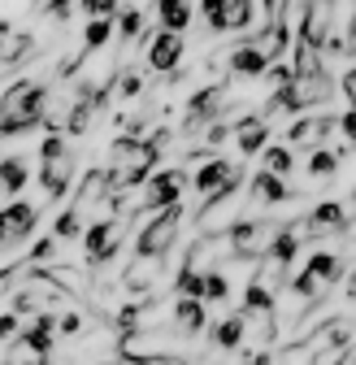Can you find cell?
Segmentation results:
<instances>
[{"label":"cell","instance_id":"7c38bea8","mask_svg":"<svg viewBox=\"0 0 356 365\" xmlns=\"http://www.w3.org/2000/svg\"><path fill=\"white\" fill-rule=\"evenodd\" d=\"M169 322H174V331L178 335H200L204 327H209V313H204V300H183L178 296L174 300V309H169Z\"/></svg>","mask_w":356,"mask_h":365},{"label":"cell","instance_id":"5bb4252c","mask_svg":"<svg viewBox=\"0 0 356 365\" xmlns=\"http://www.w3.org/2000/svg\"><path fill=\"white\" fill-rule=\"evenodd\" d=\"M157 22L169 35H183L196 22V5H192V0H157Z\"/></svg>","mask_w":356,"mask_h":365},{"label":"cell","instance_id":"ab89813d","mask_svg":"<svg viewBox=\"0 0 356 365\" xmlns=\"http://www.w3.org/2000/svg\"><path fill=\"white\" fill-rule=\"evenodd\" d=\"M9 43H14V26H9V22H0V61H5Z\"/></svg>","mask_w":356,"mask_h":365},{"label":"cell","instance_id":"d590c367","mask_svg":"<svg viewBox=\"0 0 356 365\" xmlns=\"http://www.w3.org/2000/svg\"><path fill=\"white\" fill-rule=\"evenodd\" d=\"M22 331H18V313H0V344H9V339H18Z\"/></svg>","mask_w":356,"mask_h":365},{"label":"cell","instance_id":"7a4b0ae2","mask_svg":"<svg viewBox=\"0 0 356 365\" xmlns=\"http://www.w3.org/2000/svg\"><path fill=\"white\" fill-rule=\"evenodd\" d=\"M161 148L152 140H130V135H117L109 144V178H113V192H126V187H144L152 178V165H157Z\"/></svg>","mask_w":356,"mask_h":365},{"label":"cell","instance_id":"d4e9b609","mask_svg":"<svg viewBox=\"0 0 356 365\" xmlns=\"http://www.w3.org/2000/svg\"><path fill=\"white\" fill-rule=\"evenodd\" d=\"M66 9H83L87 18H117V0H57L53 14H66Z\"/></svg>","mask_w":356,"mask_h":365},{"label":"cell","instance_id":"1f68e13d","mask_svg":"<svg viewBox=\"0 0 356 365\" xmlns=\"http://www.w3.org/2000/svg\"><path fill=\"white\" fill-rule=\"evenodd\" d=\"M113 22H117V35H122V39H135V35L144 31V14H140V9H122Z\"/></svg>","mask_w":356,"mask_h":365},{"label":"cell","instance_id":"f1b7e54d","mask_svg":"<svg viewBox=\"0 0 356 365\" xmlns=\"http://www.w3.org/2000/svg\"><path fill=\"white\" fill-rule=\"evenodd\" d=\"M308 174H313V178H335L339 174V153L313 148V153H308Z\"/></svg>","mask_w":356,"mask_h":365},{"label":"cell","instance_id":"4fadbf2b","mask_svg":"<svg viewBox=\"0 0 356 365\" xmlns=\"http://www.w3.org/2000/svg\"><path fill=\"white\" fill-rule=\"evenodd\" d=\"M248 192H252V200H261V205H287V200H295V192L287 187V178H278V174H270V170L252 174Z\"/></svg>","mask_w":356,"mask_h":365},{"label":"cell","instance_id":"ac0fdd59","mask_svg":"<svg viewBox=\"0 0 356 365\" xmlns=\"http://www.w3.org/2000/svg\"><path fill=\"white\" fill-rule=\"evenodd\" d=\"M252 43H256V48H261L265 57H270V61H278V57L287 53V43H291L287 18H278V22H265V26H261V35H256Z\"/></svg>","mask_w":356,"mask_h":365},{"label":"cell","instance_id":"d6a6232c","mask_svg":"<svg viewBox=\"0 0 356 365\" xmlns=\"http://www.w3.org/2000/svg\"><path fill=\"white\" fill-rule=\"evenodd\" d=\"M304 140H318V118H295L287 130V144H304Z\"/></svg>","mask_w":356,"mask_h":365},{"label":"cell","instance_id":"e575fe53","mask_svg":"<svg viewBox=\"0 0 356 365\" xmlns=\"http://www.w3.org/2000/svg\"><path fill=\"white\" fill-rule=\"evenodd\" d=\"M53 252H57V240H53V235L31 244V261H35V265H39V261H53Z\"/></svg>","mask_w":356,"mask_h":365},{"label":"cell","instance_id":"7bdbcfd3","mask_svg":"<svg viewBox=\"0 0 356 365\" xmlns=\"http://www.w3.org/2000/svg\"><path fill=\"white\" fill-rule=\"evenodd\" d=\"M35 365H53V361H35Z\"/></svg>","mask_w":356,"mask_h":365},{"label":"cell","instance_id":"30bf717a","mask_svg":"<svg viewBox=\"0 0 356 365\" xmlns=\"http://www.w3.org/2000/svg\"><path fill=\"white\" fill-rule=\"evenodd\" d=\"M18 339H22L26 352H35L39 361H48V352H53V344H57V317H53V313H35L31 327H26Z\"/></svg>","mask_w":356,"mask_h":365},{"label":"cell","instance_id":"484cf974","mask_svg":"<svg viewBox=\"0 0 356 365\" xmlns=\"http://www.w3.org/2000/svg\"><path fill=\"white\" fill-rule=\"evenodd\" d=\"M261 161H265V170L278 174V178H287V174L295 170V153H291V144H270V148L261 153Z\"/></svg>","mask_w":356,"mask_h":365},{"label":"cell","instance_id":"8d00e7d4","mask_svg":"<svg viewBox=\"0 0 356 365\" xmlns=\"http://www.w3.org/2000/svg\"><path fill=\"white\" fill-rule=\"evenodd\" d=\"M339 130H343V140L356 148V105H352L347 113H339Z\"/></svg>","mask_w":356,"mask_h":365},{"label":"cell","instance_id":"60d3db41","mask_svg":"<svg viewBox=\"0 0 356 365\" xmlns=\"http://www.w3.org/2000/svg\"><path fill=\"white\" fill-rule=\"evenodd\" d=\"M0 248H9V222H5V209H0Z\"/></svg>","mask_w":356,"mask_h":365},{"label":"cell","instance_id":"7402d4cb","mask_svg":"<svg viewBox=\"0 0 356 365\" xmlns=\"http://www.w3.org/2000/svg\"><path fill=\"white\" fill-rule=\"evenodd\" d=\"M26 178H31L26 157H0V187H5L9 196H18L26 187Z\"/></svg>","mask_w":356,"mask_h":365},{"label":"cell","instance_id":"9c48e42d","mask_svg":"<svg viewBox=\"0 0 356 365\" xmlns=\"http://www.w3.org/2000/svg\"><path fill=\"white\" fill-rule=\"evenodd\" d=\"M235 144H239L244 157L265 153V148H270V118H265V113H244L235 122Z\"/></svg>","mask_w":356,"mask_h":365},{"label":"cell","instance_id":"e0dca14e","mask_svg":"<svg viewBox=\"0 0 356 365\" xmlns=\"http://www.w3.org/2000/svg\"><path fill=\"white\" fill-rule=\"evenodd\" d=\"M304 274H308V279H318L322 287H330V283H339L343 274H347V261L339 252H313L308 265H304Z\"/></svg>","mask_w":356,"mask_h":365},{"label":"cell","instance_id":"52a82bcc","mask_svg":"<svg viewBox=\"0 0 356 365\" xmlns=\"http://www.w3.org/2000/svg\"><path fill=\"white\" fill-rule=\"evenodd\" d=\"M83 252H87V265H109L117 257V222L113 217H96L83 231Z\"/></svg>","mask_w":356,"mask_h":365},{"label":"cell","instance_id":"9a60e30c","mask_svg":"<svg viewBox=\"0 0 356 365\" xmlns=\"http://www.w3.org/2000/svg\"><path fill=\"white\" fill-rule=\"evenodd\" d=\"M5 222H9V244H22L35 235V226H39V209L31 200H14L5 209Z\"/></svg>","mask_w":356,"mask_h":365},{"label":"cell","instance_id":"8fae6325","mask_svg":"<svg viewBox=\"0 0 356 365\" xmlns=\"http://www.w3.org/2000/svg\"><path fill=\"white\" fill-rule=\"evenodd\" d=\"M270 66H274V61L265 57V53L256 48L252 39H248V43H239V48H231V53H226V70H231L235 78H261V74L270 70Z\"/></svg>","mask_w":356,"mask_h":365},{"label":"cell","instance_id":"83f0119b","mask_svg":"<svg viewBox=\"0 0 356 365\" xmlns=\"http://www.w3.org/2000/svg\"><path fill=\"white\" fill-rule=\"evenodd\" d=\"M226 304L231 300V279L221 269H204V304Z\"/></svg>","mask_w":356,"mask_h":365},{"label":"cell","instance_id":"d6986e66","mask_svg":"<svg viewBox=\"0 0 356 365\" xmlns=\"http://www.w3.org/2000/svg\"><path fill=\"white\" fill-rule=\"evenodd\" d=\"M347 226V209L339 205V200H322L313 213H308V231H318V235H326V231H343Z\"/></svg>","mask_w":356,"mask_h":365},{"label":"cell","instance_id":"74e56055","mask_svg":"<svg viewBox=\"0 0 356 365\" xmlns=\"http://www.w3.org/2000/svg\"><path fill=\"white\" fill-rule=\"evenodd\" d=\"M57 331H61V335H78V331H83V313H66V317H57Z\"/></svg>","mask_w":356,"mask_h":365},{"label":"cell","instance_id":"ee69618b","mask_svg":"<svg viewBox=\"0 0 356 365\" xmlns=\"http://www.w3.org/2000/svg\"><path fill=\"white\" fill-rule=\"evenodd\" d=\"M0 365H14V361H0Z\"/></svg>","mask_w":356,"mask_h":365},{"label":"cell","instance_id":"5b68a950","mask_svg":"<svg viewBox=\"0 0 356 365\" xmlns=\"http://www.w3.org/2000/svg\"><path fill=\"white\" fill-rule=\"evenodd\" d=\"M178 226H183V205H178V209H165V213H152V217L144 222L140 240H135L140 261H161V257L174 248V240H178Z\"/></svg>","mask_w":356,"mask_h":365},{"label":"cell","instance_id":"836d02e7","mask_svg":"<svg viewBox=\"0 0 356 365\" xmlns=\"http://www.w3.org/2000/svg\"><path fill=\"white\" fill-rule=\"evenodd\" d=\"M117 91H122L126 101H140V96H144V74H135V70H126V74L117 78Z\"/></svg>","mask_w":356,"mask_h":365},{"label":"cell","instance_id":"603a6c76","mask_svg":"<svg viewBox=\"0 0 356 365\" xmlns=\"http://www.w3.org/2000/svg\"><path fill=\"white\" fill-rule=\"evenodd\" d=\"M300 252V226H278V235L270 244V261L274 265H291Z\"/></svg>","mask_w":356,"mask_h":365},{"label":"cell","instance_id":"b9f144b4","mask_svg":"<svg viewBox=\"0 0 356 365\" xmlns=\"http://www.w3.org/2000/svg\"><path fill=\"white\" fill-rule=\"evenodd\" d=\"M347 48H352V53H356V22H352V26H347Z\"/></svg>","mask_w":356,"mask_h":365},{"label":"cell","instance_id":"cb8c5ba5","mask_svg":"<svg viewBox=\"0 0 356 365\" xmlns=\"http://www.w3.org/2000/svg\"><path fill=\"white\" fill-rule=\"evenodd\" d=\"M174 292L183 300H204V274L196 269V261H187L183 269L174 274Z\"/></svg>","mask_w":356,"mask_h":365},{"label":"cell","instance_id":"f35d334b","mask_svg":"<svg viewBox=\"0 0 356 365\" xmlns=\"http://www.w3.org/2000/svg\"><path fill=\"white\" fill-rule=\"evenodd\" d=\"M287 5H291V0H265V22L287 18Z\"/></svg>","mask_w":356,"mask_h":365},{"label":"cell","instance_id":"ba28073f","mask_svg":"<svg viewBox=\"0 0 356 365\" xmlns=\"http://www.w3.org/2000/svg\"><path fill=\"white\" fill-rule=\"evenodd\" d=\"M183 57H187V43H183V35L157 31V35L148 39V70H157V74H174L178 66H183Z\"/></svg>","mask_w":356,"mask_h":365},{"label":"cell","instance_id":"bcb514c9","mask_svg":"<svg viewBox=\"0 0 356 365\" xmlns=\"http://www.w3.org/2000/svg\"><path fill=\"white\" fill-rule=\"evenodd\" d=\"M352 365H356V356H352Z\"/></svg>","mask_w":356,"mask_h":365},{"label":"cell","instance_id":"7dc6e473","mask_svg":"<svg viewBox=\"0 0 356 365\" xmlns=\"http://www.w3.org/2000/svg\"><path fill=\"white\" fill-rule=\"evenodd\" d=\"M313 365H318V361H313Z\"/></svg>","mask_w":356,"mask_h":365},{"label":"cell","instance_id":"6da1fadb","mask_svg":"<svg viewBox=\"0 0 356 365\" xmlns=\"http://www.w3.org/2000/svg\"><path fill=\"white\" fill-rule=\"evenodd\" d=\"M43 109H48V87L39 78H18L0 96V140L5 135H22L31 126H43Z\"/></svg>","mask_w":356,"mask_h":365},{"label":"cell","instance_id":"ffe728a7","mask_svg":"<svg viewBox=\"0 0 356 365\" xmlns=\"http://www.w3.org/2000/svg\"><path fill=\"white\" fill-rule=\"evenodd\" d=\"M248 322L252 317H274V292L265 287V283H248L244 287V309H239Z\"/></svg>","mask_w":356,"mask_h":365},{"label":"cell","instance_id":"4dcf8cb0","mask_svg":"<svg viewBox=\"0 0 356 365\" xmlns=\"http://www.w3.org/2000/svg\"><path fill=\"white\" fill-rule=\"evenodd\" d=\"M74 235H83V213L78 209H66L57 217V226H53V240H74Z\"/></svg>","mask_w":356,"mask_h":365},{"label":"cell","instance_id":"2e32d148","mask_svg":"<svg viewBox=\"0 0 356 365\" xmlns=\"http://www.w3.org/2000/svg\"><path fill=\"white\" fill-rule=\"evenodd\" d=\"M213 348H221V352H235V348H244V339H248V317L244 313H231V317H221V322L213 327Z\"/></svg>","mask_w":356,"mask_h":365},{"label":"cell","instance_id":"3957f363","mask_svg":"<svg viewBox=\"0 0 356 365\" xmlns=\"http://www.w3.org/2000/svg\"><path fill=\"white\" fill-rule=\"evenodd\" d=\"M39 182L48 192V200H61L74 182V153H70L61 130H48L39 144Z\"/></svg>","mask_w":356,"mask_h":365},{"label":"cell","instance_id":"4316f807","mask_svg":"<svg viewBox=\"0 0 356 365\" xmlns=\"http://www.w3.org/2000/svg\"><path fill=\"white\" fill-rule=\"evenodd\" d=\"M200 14H204V26H209L213 35H226V31H231L226 0H200Z\"/></svg>","mask_w":356,"mask_h":365},{"label":"cell","instance_id":"f546056e","mask_svg":"<svg viewBox=\"0 0 356 365\" xmlns=\"http://www.w3.org/2000/svg\"><path fill=\"white\" fill-rule=\"evenodd\" d=\"M226 18H231V31H248L256 18V0H226Z\"/></svg>","mask_w":356,"mask_h":365},{"label":"cell","instance_id":"44dd1931","mask_svg":"<svg viewBox=\"0 0 356 365\" xmlns=\"http://www.w3.org/2000/svg\"><path fill=\"white\" fill-rule=\"evenodd\" d=\"M113 35H117L113 18H87V26H83V53H100Z\"/></svg>","mask_w":356,"mask_h":365},{"label":"cell","instance_id":"f6af8a7d","mask_svg":"<svg viewBox=\"0 0 356 365\" xmlns=\"http://www.w3.org/2000/svg\"><path fill=\"white\" fill-rule=\"evenodd\" d=\"M352 213H356V200H352Z\"/></svg>","mask_w":356,"mask_h":365},{"label":"cell","instance_id":"277c9868","mask_svg":"<svg viewBox=\"0 0 356 365\" xmlns=\"http://www.w3.org/2000/svg\"><path fill=\"white\" fill-rule=\"evenodd\" d=\"M274 235H278V226H274V222L239 217V222H231V231H226V248H231L235 261H261V257H270Z\"/></svg>","mask_w":356,"mask_h":365},{"label":"cell","instance_id":"8992f818","mask_svg":"<svg viewBox=\"0 0 356 365\" xmlns=\"http://www.w3.org/2000/svg\"><path fill=\"white\" fill-rule=\"evenodd\" d=\"M187 182H192V174H187L183 165H169V170H161V174H152V178L144 182V196H140V205H144L148 213L178 209V205H183Z\"/></svg>","mask_w":356,"mask_h":365}]
</instances>
